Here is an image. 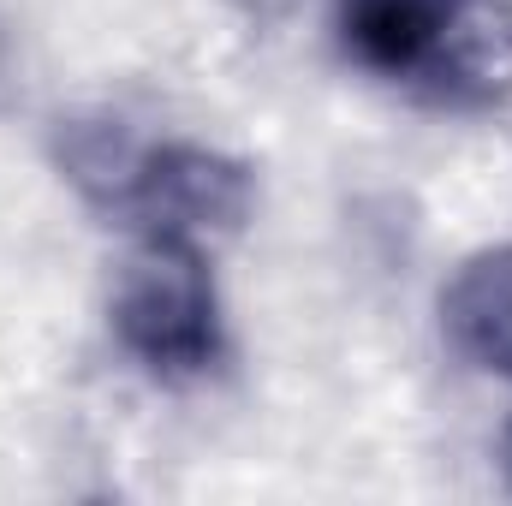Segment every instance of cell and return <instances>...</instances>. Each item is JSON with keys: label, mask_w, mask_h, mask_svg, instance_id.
I'll return each instance as SVG.
<instances>
[{"label": "cell", "mask_w": 512, "mask_h": 506, "mask_svg": "<svg viewBox=\"0 0 512 506\" xmlns=\"http://www.w3.org/2000/svg\"><path fill=\"white\" fill-rule=\"evenodd\" d=\"M417 84L435 102H459V108L495 102L512 84V12L495 6V0H471Z\"/></svg>", "instance_id": "5"}, {"label": "cell", "mask_w": 512, "mask_h": 506, "mask_svg": "<svg viewBox=\"0 0 512 506\" xmlns=\"http://www.w3.org/2000/svg\"><path fill=\"white\" fill-rule=\"evenodd\" d=\"M251 197L256 179L245 161L203 149V143H161V149L143 143V161L131 173L120 209L143 227V239L203 245V239L239 233L251 215Z\"/></svg>", "instance_id": "2"}, {"label": "cell", "mask_w": 512, "mask_h": 506, "mask_svg": "<svg viewBox=\"0 0 512 506\" xmlns=\"http://www.w3.org/2000/svg\"><path fill=\"white\" fill-rule=\"evenodd\" d=\"M501 477H507V495H512V423H507V435H501Z\"/></svg>", "instance_id": "6"}, {"label": "cell", "mask_w": 512, "mask_h": 506, "mask_svg": "<svg viewBox=\"0 0 512 506\" xmlns=\"http://www.w3.org/2000/svg\"><path fill=\"white\" fill-rule=\"evenodd\" d=\"M471 0H340V42L382 78H423Z\"/></svg>", "instance_id": "3"}, {"label": "cell", "mask_w": 512, "mask_h": 506, "mask_svg": "<svg viewBox=\"0 0 512 506\" xmlns=\"http://www.w3.org/2000/svg\"><path fill=\"white\" fill-rule=\"evenodd\" d=\"M441 328L465 364L512 381V245H489L459 262L441 292Z\"/></svg>", "instance_id": "4"}, {"label": "cell", "mask_w": 512, "mask_h": 506, "mask_svg": "<svg viewBox=\"0 0 512 506\" xmlns=\"http://www.w3.org/2000/svg\"><path fill=\"white\" fill-rule=\"evenodd\" d=\"M114 334L155 376H197L221 352V304L203 245L143 239L114 286Z\"/></svg>", "instance_id": "1"}]
</instances>
